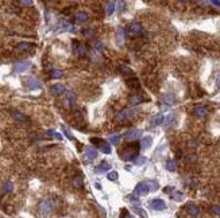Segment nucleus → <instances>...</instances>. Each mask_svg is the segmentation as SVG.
<instances>
[{
    "mask_svg": "<svg viewBox=\"0 0 220 218\" xmlns=\"http://www.w3.org/2000/svg\"><path fill=\"white\" fill-rule=\"evenodd\" d=\"M139 147L141 144L136 143V141H134V143H130L127 145H124V148L120 151V159H123L126 161L128 160H132L134 157H136L138 152H139Z\"/></svg>",
    "mask_w": 220,
    "mask_h": 218,
    "instance_id": "nucleus-1",
    "label": "nucleus"
},
{
    "mask_svg": "<svg viewBox=\"0 0 220 218\" xmlns=\"http://www.w3.org/2000/svg\"><path fill=\"white\" fill-rule=\"evenodd\" d=\"M91 143H92V144L99 145L101 151H103L104 153H107V155L112 152V149H111V145H109V143H107V141H104V140H101V139H97V137H92V139H91Z\"/></svg>",
    "mask_w": 220,
    "mask_h": 218,
    "instance_id": "nucleus-2",
    "label": "nucleus"
},
{
    "mask_svg": "<svg viewBox=\"0 0 220 218\" xmlns=\"http://www.w3.org/2000/svg\"><path fill=\"white\" fill-rule=\"evenodd\" d=\"M53 207H54V205H53V202L49 201V199H45L38 205V210L42 216H47V214L53 210Z\"/></svg>",
    "mask_w": 220,
    "mask_h": 218,
    "instance_id": "nucleus-3",
    "label": "nucleus"
},
{
    "mask_svg": "<svg viewBox=\"0 0 220 218\" xmlns=\"http://www.w3.org/2000/svg\"><path fill=\"white\" fill-rule=\"evenodd\" d=\"M134 111H128V109H123V111H120L117 115L115 116V120L116 121H119V123H124V121H127L130 120L131 117L134 116Z\"/></svg>",
    "mask_w": 220,
    "mask_h": 218,
    "instance_id": "nucleus-4",
    "label": "nucleus"
},
{
    "mask_svg": "<svg viewBox=\"0 0 220 218\" xmlns=\"http://www.w3.org/2000/svg\"><path fill=\"white\" fill-rule=\"evenodd\" d=\"M150 207L153 210H155V211H161V210H165L166 209V203L164 199H160V198H157V199H153L150 202Z\"/></svg>",
    "mask_w": 220,
    "mask_h": 218,
    "instance_id": "nucleus-5",
    "label": "nucleus"
},
{
    "mask_svg": "<svg viewBox=\"0 0 220 218\" xmlns=\"http://www.w3.org/2000/svg\"><path fill=\"white\" fill-rule=\"evenodd\" d=\"M42 88V84L39 82V79H36L35 77H30L27 79V89L28 90H39Z\"/></svg>",
    "mask_w": 220,
    "mask_h": 218,
    "instance_id": "nucleus-6",
    "label": "nucleus"
},
{
    "mask_svg": "<svg viewBox=\"0 0 220 218\" xmlns=\"http://www.w3.org/2000/svg\"><path fill=\"white\" fill-rule=\"evenodd\" d=\"M149 191H150V190H149V186H147L146 182H141V183H138L136 187H135V194H136V195H141V197L147 195Z\"/></svg>",
    "mask_w": 220,
    "mask_h": 218,
    "instance_id": "nucleus-7",
    "label": "nucleus"
},
{
    "mask_svg": "<svg viewBox=\"0 0 220 218\" xmlns=\"http://www.w3.org/2000/svg\"><path fill=\"white\" fill-rule=\"evenodd\" d=\"M73 48H74L76 52L80 57L87 55V46H85L84 43H80V42H77V40H73Z\"/></svg>",
    "mask_w": 220,
    "mask_h": 218,
    "instance_id": "nucleus-8",
    "label": "nucleus"
},
{
    "mask_svg": "<svg viewBox=\"0 0 220 218\" xmlns=\"http://www.w3.org/2000/svg\"><path fill=\"white\" fill-rule=\"evenodd\" d=\"M178 123V117L176 113H170V115L166 116V119H164V124L165 127H174Z\"/></svg>",
    "mask_w": 220,
    "mask_h": 218,
    "instance_id": "nucleus-9",
    "label": "nucleus"
},
{
    "mask_svg": "<svg viewBox=\"0 0 220 218\" xmlns=\"http://www.w3.org/2000/svg\"><path fill=\"white\" fill-rule=\"evenodd\" d=\"M139 136H142V131H141V129H135V128L127 131V132H126V135H124L126 140H136Z\"/></svg>",
    "mask_w": 220,
    "mask_h": 218,
    "instance_id": "nucleus-10",
    "label": "nucleus"
},
{
    "mask_svg": "<svg viewBox=\"0 0 220 218\" xmlns=\"http://www.w3.org/2000/svg\"><path fill=\"white\" fill-rule=\"evenodd\" d=\"M97 155H99V152H97V149L95 147H85V157H87V160H95Z\"/></svg>",
    "mask_w": 220,
    "mask_h": 218,
    "instance_id": "nucleus-11",
    "label": "nucleus"
},
{
    "mask_svg": "<svg viewBox=\"0 0 220 218\" xmlns=\"http://www.w3.org/2000/svg\"><path fill=\"white\" fill-rule=\"evenodd\" d=\"M162 102L166 104L168 107H170V105H173L174 102H176V94L172 92H168V93H165L164 97H162Z\"/></svg>",
    "mask_w": 220,
    "mask_h": 218,
    "instance_id": "nucleus-12",
    "label": "nucleus"
},
{
    "mask_svg": "<svg viewBox=\"0 0 220 218\" xmlns=\"http://www.w3.org/2000/svg\"><path fill=\"white\" fill-rule=\"evenodd\" d=\"M31 65H30V62H18V63H15V66H14V70L16 71V73H24L26 70H28V67H30Z\"/></svg>",
    "mask_w": 220,
    "mask_h": 218,
    "instance_id": "nucleus-13",
    "label": "nucleus"
},
{
    "mask_svg": "<svg viewBox=\"0 0 220 218\" xmlns=\"http://www.w3.org/2000/svg\"><path fill=\"white\" fill-rule=\"evenodd\" d=\"M185 211L188 213L189 216H192V217H197L198 214H200V209H198V206L190 203V205H188L185 207Z\"/></svg>",
    "mask_w": 220,
    "mask_h": 218,
    "instance_id": "nucleus-14",
    "label": "nucleus"
},
{
    "mask_svg": "<svg viewBox=\"0 0 220 218\" xmlns=\"http://www.w3.org/2000/svg\"><path fill=\"white\" fill-rule=\"evenodd\" d=\"M164 123V115H161V113H157V115H154L150 117V124L153 125V127H157V125H161Z\"/></svg>",
    "mask_w": 220,
    "mask_h": 218,
    "instance_id": "nucleus-15",
    "label": "nucleus"
},
{
    "mask_svg": "<svg viewBox=\"0 0 220 218\" xmlns=\"http://www.w3.org/2000/svg\"><path fill=\"white\" fill-rule=\"evenodd\" d=\"M109 168H111L109 163H107V161H101L99 166H96V167H95V172L96 174H104V172L109 171Z\"/></svg>",
    "mask_w": 220,
    "mask_h": 218,
    "instance_id": "nucleus-16",
    "label": "nucleus"
},
{
    "mask_svg": "<svg viewBox=\"0 0 220 218\" xmlns=\"http://www.w3.org/2000/svg\"><path fill=\"white\" fill-rule=\"evenodd\" d=\"M50 93H51L53 96H60V94H62V93H65L64 85H61V84L53 85V86L50 88Z\"/></svg>",
    "mask_w": 220,
    "mask_h": 218,
    "instance_id": "nucleus-17",
    "label": "nucleus"
},
{
    "mask_svg": "<svg viewBox=\"0 0 220 218\" xmlns=\"http://www.w3.org/2000/svg\"><path fill=\"white\" fill-rule=\"evenodd\" d=\"M130 32L134 35H141L142 34V26H141V23H138V22H132L131 24H130Z\"/></svg>",
    "mask_w": 220,
    "mask_h": 218,
    "instance_id": "nucleus-18",
    "label": "nucleus"
},
{
    "mask_svg": "<svg viewBox=\"0 0 220 218\" xmlns=\"http://www.w3.org/2000/svg\"><path fill=\"white\" fill-rule=\"evenodd\" d=\"M74 100H76V94L73 92H66V97H65V100H64V102H65V107L66 108H70L73 102H74Z\"/></svg>",
    "mask_w": 220,
    "mask_h": 218,
    "instance_id": "nucleus-19",
    "label": "nucleus"
},
{
    "mask_svg": "<svg viewBox=\"0 0 220 218\" xmlns=\"http://www.w3.org/2000/svg\"><path fill=\"white\" fill-rule=\"evenodd\" d=\"M151 145H153V136H150V135L143 136V139L141 140V147L143 149H147L151 147Z\"/></svg>",
    "mask_w": 220,
    "mask_h": 218,
    "instance_id": "nucleus-20",
    "label": "nucleus"
},
{
    "mask_svg": "<svg viewBox=\"0 0 220 218\" xmlns=\"http://www.w3.org/2000/svg\"><path fill=\"white\" fill-rule=\"evenodd\" d=\"M194 116L198 117V119H205L207 116H208V111L204 108V107H197L196 109H194Z\"/></svg>",
    "mask_w": 220,
    "mask_h": 218,
    "instance_id": "nucleus-21",
    "label": "nucleus"
},
{
    "mask_svg": "<svg viewBox=\"0 0 220 218\" xmlns=\"http://www.w3.org/2000/svg\"><path fill=\"white\" fill-rule=\"evenodd\" d=\"M116 39H117V43L122 44L123 40L126 39V31L123 30V27H119L116 30Z\"/></svg>",
    "mask_w": 220,
    "mask_h": 218,
    "instance_id": "nucleus-22",
    "label": "nucleus"
},
{
    "mask_svg": "<svg viewBox=\"0 0 220 218\" xmlns=\"http://www.w3.org/2000/svg\"><path fill=\"white\" fill-rule=\"evenodd\" d=\"M142 101H143V98H142L139 94H132V96H130V98H128V104L130 105H139Z\"/></svg>",
    "mask_w": 220,
    "mask_h": 218,
    "instance_id": "nucleus-23",
    "label": "nucleus"
},
{
    "mask_svg": "<svg viewBox=\"0 0 220 218\" xmlns=\"http://www.w3.org/2000/svg\"><path fill=\"white\" fill-rule=\"evenodd\" d=\"M165 168L168 170V171L170 172H174L177 170V164H176V161L172 160V159H168L165 161Z\"/></svg>",
    "mask_w": 220,
    "mask_h": 218,
    "instance_id": "nucleus-24",
    "label": "nucleus"
},
{
    "mask_svg": "<svg viewBox=\"0 0 220 218\" xmlns=\"http://www.w3.org/2000/svg\"><path fill=\"white\" fill-rule=\"evenodd\" d=\"M147 183V186H149V190L150 191H157L158 188H160V184H158V182L157 180H153V179H150V180H147L146 182Z\"/></svg>",
    "mask_w": 220,
    "mask_h": 218,
    "instance_id": "nucleus-25",
    "label": "nucleus"
},
{
    "mask_svg": "<svg viewBox=\"0 0 220 218\" xmlns=\"http://www.w3.org/2000/svg\"><path fill=\"white\" fill-rule=\"evenodd\" d=\"M170 197H172L174 201H178V202H180V201L184 199V193L178 191V190H174V191L170 194Z\"/></svg>",
    "mask_w": 220,
    "mask_h": 218,
    "instance_id": "nucleus-26",
    "label": "nucleus"
},
{
    "mask_svg": "<svg viewBox=\"0 0 220 218\" xmlns=\"http://www.w3.org/2000/svg\"><path fill=\"white\" fill-rule=\"evenodd\" d=\"M72 184H73V187H76V188H81V187H83V178H81V176L73 178Z\"/></svg>",
    "mask_w": 220,
    "mask_h": 218,
    "instance_id": "nucleus-27",
    "label": "nucleus"
},
{
    "mask_svg": "<svg viewBox=\"0 0 220 218\" xmlns=\"http://www.w3.org/2000/svg\"><path fill=\"white\" fill-rule=\"evenodd\" d=\"M12 188H14V186H12L11 182H6V183L3 184V187H2V193L3 194H8V193L12 191Z\"/></svg>",
    "mask_w": 220,
    "mask_h": 218,
    "instance_id": "nucleus-28",
    "label": "nucleus"
},
{
    "mask_svg": "<svg viewBox=\"0 0 220 218\" xmlns=\"http://www.w3.org/2000/svg\"><path fill=\"white\" fill-rule=\"evenodd\" d=\"M76 20H77V22H80V23L87 22V20H88V15L85 14V12H77V14H76Z\"/></svg>",
    "mask_w": 220,
    "mask_h": 218,
    "instance_id": "nucleus-29",
    "label": "nucleus"
},
{
    "mask_svg": "<svg viewBox=\"0 0 220 218\" xmlns=\"http://www.w3.org/2000/svg\"><path fill=\"white\" fill-rule=\"evenodd\" d=\"M12 117L16 120V121H26L27 120V117L23 115V113H20V112H12Z\"/></svg>",
    "mask_w": 220,
    "mask_h": 218,
    "instance_id": "nucleus-30",
    "label": "nucleus"
},
{
    "mask_svg": "<svg viewBox=\"0 0 220 218\" xmlns=\"http://www.w3.org/2000/svg\"><path fill=\"white\" fill-rule=\"evenodd\" d=\"M32 46H34L32 43H24V42H22V43H19L18 46H16V48H18L19 51H24V50H27V48H30Z\"/></svg>",
    "mask_w": 220,
    "mask_h": 218,
    "instance_id": "nucleus-31",
    "label": "nucleus"
},
{
    "mask_svg": "<svg viewBox=\"0 0 220 218\" xmlns=\"http://www.w3.org/2000/svg\"><path fill=\"white\" fill-rule=\"evenodd\" d=\"M93 48H95L96 51H103L104 50V43H101L100 40H93Z\"/></svg>",
    "mask_w": 220,
    "mask_h": 218,
    "instance_id": "nucleus-32",
    "label": "nucleus"
},
{
    "mask_svg": "<svg viewBox=\"0 0 220 218\" xmlns=\"http://www.w3.org/2000/svg\"><path fill=\"white\" fill-rule=\"evenodd\" d=\"M50 77H51V78H54V79L61 78V77H62V71L58 70V69H54V70L50 71Z\"/></svg>",
    "mask_w": 220,
    "mask_h": 218,
    "instance_id": "nucleus-33",
    "label": "nucleus"
},
{
    "mask_svg": "<svg viewBox=\"0 0 220 218\" xmlns=\"http://www.w3.org/2000/svg\"><path fill=\"white\" fill-rule=\"evenodd\" d=\"M117 178H119V174H117L116 171H111V172H108V175H107V179L111 180V182L117 180Z\"/></svg>",
    "mask_w": 220,
    "mask_h": 218,
    "instance_id": "nucleus-34",
    "label": "nucleus"
},
{
    "mask_svg": "<svg viewBox=\"0 0 220 218\" xmlns=\"http://www.w3.org/2000/svg\"><path fill=\"white\" fill-rule=\"evenodd\" d=\"M126 199H127L130 203H134V205H138V203H139V199H138V197L134 195V194H131V195H127V197H126Z\"/></svg>",
    "mask_w": 220,
    "mask_h": 218,
    "instance_id": "nucleus-35",
    "label": "nucleus"
},
{
    "mask_svg": "<svg viewBox=\"0 0 220 218\" xmlns=\"http://www.w3.org/2000/svg\"><path fill=\"white\" fill-rule=\"evenodd\" d=\"M127 85H128L130 88H132V89L139 88V84H138V79H136V78H131V79H128V81H127Z\"/></svg>",
    "mask_w": 220,
    "mask_h": 218,
    "instance_id": "nucleus-36",
    "label": "nucleus"
},
{
    "mask_svg": "<svg viewBox=\"0 0 220 218\" xmlns=\"http://www.w3.org/2000/svg\"><path fill=\"white\" fill-rule=\"evenodd\" d=\"M115 7H116V4L113 3V2L108 3V4H107V15H112L113 11H115Z\"/></svg>",
    "mask_w": 220,
    "mask_h": 218,
    "instance_id": "nucleus-37",
    "label": "nucleus"
},
{
    "mask_svg": "<svg viewBox=\"0 0 220 218\" xmlns=\"http://www.w3.org/2000/svg\"><path fill=\"white\" fill-rule=\"evenodd\" d=\"M46 133H47V135H50V136H53V137H55V139H58V140H62V135L58 133V132H55V131H53V129H49Z\"/></svg>",
    "mask_w": 220,
    "mask_h": 218,
    "instance_id": "nucleus-38",
    "label": "nucleus"
},
{
    "mask_svg": "<svg viewBox=\"0 0 220 218\" xmlns=\"http://www.w3.org/2000/svg\"><path fill=\"white\" fill-rule=\"evenodd\" d=\"M145 161H146L145 156H138L136 159H134V164H135V166H142V164H145Z\"/></svg>",
    "mask_w": 220,
    "mask_h": 218,
    "instance_id": "nucleus-39",
    "label": "nucleus"
},
{
    "mask_svg": "<svg viewBox=\"0 0 220 218\" xmlns=\"http://www.w3.org/2000/svg\"><path fill=\"white\" fill-rule=\"evenodd\" d=\"M209 211L211 214H213V216H220V206H211V209H209Z\"/></svg>",
    "mask_w": 220,
    "mask_h": 218,
    "instance_id": "nucleus-40",
    "label": "nucleus"
},
{
    "mask_svg": "<svg viewBox=\"0 0 220 218\" xmlns=\"http://www.w3.org/2000/svg\"><path fill=\"white\" fill-rule=\"evenodd\" d=\"M61 128H62V131H64V133H65V136L68 137V139H70V140H73L74 139V137H73V135L70 133V131H69V129L65 127V125H61Z\"/></svg>",
    "mask_w": 220,
    "mask_h": 218,
    "instance_id": "nucleus-41",
    "label": "nucleus"
},
{
    "mask_svg": "<svg viewBox=\"0 0 220 218\" xmlns=\"http://www.w3.org/2000/svg\"><path fill=\"white\" fill-rule=\"evenodd\" d=\"M109 141H111L112 144H119V141H120V136L119 135H112V136H109Z\"/></svg>",
    "mask_w": 220,
    "mask_h": 218,
    "instance_id": "nucleus-42",
    "label": "nucleus"
},
{
    "mask_svg": "<svg viewBox=\"0 0 220 218\" xmlns=\"http://www.w3.org/2000/svg\"><path fill=\"white\" fill-rule=\"evenodd\" d=\"M120 71L123 73V74H130V73H131V69L128 66H120Z\"/></svg>",
    "mask_w": 220,
    "mask_h": 218,
    "instance_id": "nucleus-43",
    "label": "nucleus"
},
{
    "mask_svg": "<svg viewBox=\"0 0 220 218\" xmlns=\"http://www.w3.org/2000/svg\"><path fill=\"white\" fill-rule=\"evenodd\" d=\"M136 213L139 214L141 217H147V213H146V211H145V210L142 209V207H136Z\"/></svg>",
    "mask_w": 220,
    "mask_h": 218,
    "instance_id": "nucleus-44",
    "label": "nucleus"
},
{
    "mask_svg": "<svg viewBox=\"0 0 220 218\" xmlns=\"http://www.w3.org/2000/svg\"><path fill=\"white\" fill-rule=\"evenodd\" d=\"M83 34L87 36V38H91V36H93V32H92V30H89V28H87V30H83Z\"/></svg>",
    "mask_w": 220,
    "mask_h": 218,
    "instance_id": "nucleus-45",
    "label": "nucleus"
},
{
    "mask_svg": "<svg viewBox=\"0 0 220 218\" xmlns=\"http://www.w3.org/2000/svg\"><path fill=\"white\" fill-rule=\"evenodd\" d=\"M174 190H176V188L172 187V186H166V187L164 188V191H165L166 194H169V195H170V194H172V193L174 191Z\"/></svg>",
    "mask_w": 220,
    "mask_h": 218,
    "instance_id": "nucleus-46",
    "label": "nucleus"
},
{
    "mask_svg": "<svg viewBox=\"0 0 220 218\" xmlns=\"http://www.w3.org/2000/svg\"><path fill=\"white\" fill-rule=\"evenodd\" d=\"M20 4H23V6H32V0H20Z\"/></svg>",
    "mask_w": 220,
    "mask_h": 218,
    "instance_id": "nucleus-47",
    "label": "nucleus"
},
{
    "mask_svg": "<svg viewBox=\"0 0 220 218\" xmlns=\"http://www.w3.org/2000/svg\"><path fill=\"white\" fill-rule=\"evenodd\" d=\"M211 3H212L215 7H220V0H211Z\"/></svg>",
    "mask_w": 220,
    "mask_h": 218,
    "instance_id": "nucleus-48",
    "label": "nucleus"
},
{
    "mask_svg": "<svg viewBox=\"0 0 220 218\" xmlns=\"http://www.w3.org/2000/svg\"><path fill=\"white\" fill-rule=\"evenodd\" d=\"M188 161H196V156H188Z\"/></svg>",
    "mask_w": 220,
    "mask_h": 218,
    "instance_id": "nucleus-49",
    "label": "nucleus"
},
{
    "mask_svg": "<svg viewBox=\"0 0 220 218\" xmlns=\"http://www.w3.org/2000/svg\"><path fill=\"white\" fill-rule=\"evenodd\" d=\"M216 85H218V88H220V74L216 77Z\"/></svg>",
    "mask_w": 220,
    "mask_h": 218,
    "instance_id": "nucleus-50",
    "label": "nucleus"
},
{
    "mask_svg": "<svg viewBox=\"0 0 220 218\" xmlns=\"http://www.w3.org/2000/svg\"><path fill=\"white\" fill-rule=\"evenodd\" d=\"M123 211L124 213H122V217H124V216L126 217H130V213H127V210H123Z\"/></svg>",
    "mask_w": 220,
    "mask_h": 218,
    "instance_id": "nucleus-51",
    "label": "nucleus"
},
{
    "mask_svg": "<svg viewBox=\"0 0 220 218\" xmlns=\"http://www.w3.org/2000/svg\"><path fill=\"white\" fill-rule=\"evenodd\" d=\"M95 187H96L97 190H101V184H100V183H96V184H95Z\"/></svg>",
    "mask_w": 220,
    "mask_h": 218,
    "instance_id": "nucleus-52",
    "label": "nucleus"
},
{
    "mask_svg": "<svg viewBox=\"0 0 220 218\" xmlns=\"http://www.w3.org/2000/svg\"><path fill=\"white\" fill-rule=\"evenodd\" d=\"M178 2H181V3H186L188 0H178Z\"/></svg>",
    "mask_w": 220,
    "mask_h": 218,
    "instance_id": "nucleus-53",
    "label": "nucleus"
}]
</instances>
